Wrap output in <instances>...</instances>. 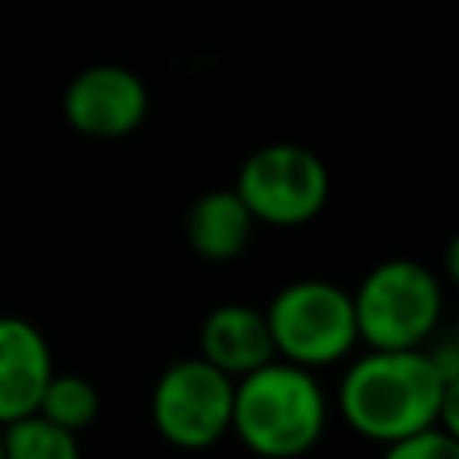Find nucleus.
<instances>
[{
    "mask_svg": "<svg viewBox=\"0 0 459 459\" xmlns=\"http://www.w3.org/2000/svg\"><path fill=\"white\" fill-rule=\"evenodd\" d=\"M441 394L445 384L423 348L366 351L344 369L337 387V409L355 434L387 448L437 427Z\"/></svg>",
    "mask_w": 459,
    "mask_h": 459,
    "instance_id": "obj_1",
    "label": "nucleus"
},
{
    "mask_svg": "<svg viewBox=\"0 0 459 459\" xmlns=\"http://www.w3.org/2000/svg\"><path fill=\"white\" fill-rule=\"evenodd\" d=\"M326 430V394L312 369L273 359L233 387V434L262 459H298Z\"/></svg>",
    "mask_w": 459,
    "mask_h": 459,
    "instance_id": "obj_2",
    "label": "nucleus"
},
{
    "mask_svg": "<svg viewBox=\"0 0 459 459\" xmlns=\"http://www.w3.org/2000/svg\"><path fill=\"white\" fill-rule=\"evenodd\" d=\"M359 341L369 351H420L441 323V280L423 262L387 258L351 294Z\"/></svg>",
    "mask_w": 459,
    "mask_h": 459,
    "instance_id": "obj_3",
    "label": "nucleus"
},
{
    "mask_svg": "<svg viewBox=\"0 0 459 459\" xmlns=\"http://www.w3.org/2000/svg\"><path fill=\"white\" fill-rule=\"evenodd\" d=\"M276 359L319 369L333 366L359 344L355 301L344 287L330 280H294L265 308Z\"/></svg>",
    "mask_w": 459,
    "mask_h": 459,
    "instance_id": "obj_4",
    "label": "nucleus"
},
{
    "mask_svg": "<svg viewBox=\"0 0 459 459\" xmlns=\"http://www.w3.org/2000/svg\"><path fill=\"white\" fill-rule=\"evenodd\" d=\"M233 190L255 222L305 226L330 197V172L323 158L301 143H265L244 158Z\"/></svg>",
    "mask_w": 459,
    "mask_h": 459,
    "instance_id": "obj_5",
    "label": "nucleus"
},
{
    "mask_svg": "<svg viewBox=\"0 0 459 459\" xmlns=\"http://www.w3.org/2000/svg\"><path fill=\"white\" fill-rule=\"evenodd\" d=\"M233 387L237 380H230L201 355L172 362L151 394L158 434L186 452L212 448L233 430Z\"/></svg>",
    "mask_w": 459,
    "mask_h": 459,
    "instance_id": "obj_6",
    "label": "nucleus"
},
{
    "mask_svg": "<svg viewBox=\"0 0 459 459\" xmlns=\"http://www.w3.org/2000/svg\"><path fill=\"white\" fill-rule=\"evenodd\" d=\"M147 86L122 65H90L65 90V118L75 133L93 140H118L143 126Z\"/></svg>",
    "mask_w": 459,
    "mask_h": 459,
    "instance_id": "obj_7",
    "label": "nucleus"
},
{
    "mask_svg": "<svg viewBox=\"0 0 459 459\" xmlns=\"http://www.w3.org/2000/svg\"><path fill=\"white\" fill-rule=\"evenodd\" d=\"M54 377L47 337L22 316H0V427L32 416Z\"/></svg>",
    "mask_w": 459,
    "mask_h": 459,
    "instance_id": "obj_8",
    "label": "nucleus"
},
{
    "mask_svg": "<svg viewBox=\"0 0 459 459\" xmlns=\"http://www.w3.org/2000/svg\"><path fill=\"white\" fill-rule=\"evenodd\" d=\"M201 359L222 369L230 380H240L276 359L273 333L265 323V312L226 301L212 308L201 323Z\"/></svg>",
    "mask_w": 459,
    "mask_h": 459,
    "instance_id": "obj_9",
    "label": "nucleus"
},
{
    "mask_svg": "<svg viewBox=\"0 0 459 459\" xmlns=\"http://www.w3.org/2000/svg\"><path fill=\"white\" fill-rule=\"evenodd\" d=\"M255 215L237 190H208L186 212V244L208 262H230L247 251Z\"/></svg>",
    "mask_w": 459,
    "mask_h": 459,
    "instance_id": "obj_10",
    "label": "nucleus"
},
{
    "mask_svg": "<svg viewBox=\"0 0 459 459\" xmlns=\"http://www.w3.org/2000/svg\"><path fill=\"white\" fill-rule=\"evenodd\" d=\"M0 441H4V459H79L75 434L50 423L39 412L0 427Z\"/></svg>",
    "mask_w": 459,
    "mask_h": 459,
    "instance_id": "obj_11",
    "label": "nucleus"
},
{
    "mask_svg": "<svg viewBox=\"0 0 459 459\" xmlns=\"http://www.w3.org/2000/svg\"><path fill=\"white\" fill-rule=\"evenodd\" d=\"M36 412L47 416L50 423H57V427L79 434L82 427H90V423L97 420V412H100V394H97V387H93L86 377H79V373H54L50 384H47V391H43V398H39V409H36Z\"/></svg>",
    "mask_w": 459,
    "mask_h": 459,
    "instance_id": "obj_12",
    "label": "nucleus"
},
{
    "mask_svg": "<svg viewBox=\"0 0 459 459\" xmlns=\"http://www.w3.org/2000/svg\"><path fill=\"white\" fill-rule=\"evenodd\" d=\"M380 459H459V441H452L441 427H430L423 434L387 445Z\"/></svg>",
    "mask_w": 459,
    "mask_h": 459,
    "instance_id": "obj_13",
    "label": "nucleus"
},
{
    "mask_svg": "<svg viewBox=\"0 0 459 459\" xmlns=\"http://www.w3.org/2000/svg\"><path fill=\"white\" fill-rule=\"evenodd\" d=\"M437 427L459 441V377L445 384V394H441V412H437Z\"/></svg>",
    "mask_w": 459,
    "mask_h": 459,
    "instance_id": "obj_14",
    "label": "nucleus"
},
{
    "mask_svg": "<svg viewBox=\"0 0 459 459\" xmlns=\"http://www.w3.org/2000/svg\"><path fill=\"white\" fill-rule=\"evenodd\" d=\"M445 276L459 287V233H452V240L445 244Z\"/></svg>",
    "mask_w": 459,
    "mask_h": 459,
    "instance_id": "obj_15",
    "label": "nucleus"
},
{
    "mask_svg": "<svg viewBox=\"0 0 459 459\" xmlns=\"http://www.w3.org/2000/svg\"><path fill=\"white\" fill-rule=\"evenodd\" d=\"M452 341L459 344V319H455V330H452Z\"/></svg>",
    "mask_w": 459,
    "mask_h": 459,
    "instance_id": "obj_16",
    "label": "nucleus"
},
{
    "mask_svg": "<svg viewBox=\"0 0 459 459\" xmlns=\"http://www.w3.org/2000/svg\"><path fill=\"white\" fill-rule=\"evenodd\" d=\"M0 459H4V441H0Z\"/></svg>",
    "mask_w": 459,
    "mask_h": 459,
    "instance_id": "obj_17",
    "label": "nucleus"
}]
</instances>
